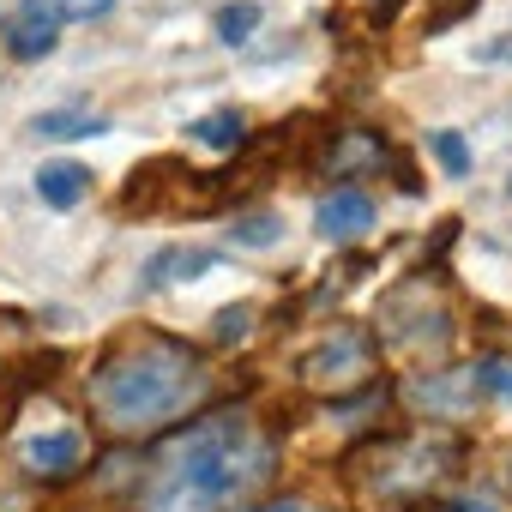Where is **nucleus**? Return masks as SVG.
<instances>
[{"instance_id": "1", "label": "nucleus", "mask_w": 512, "mask_h": 512, "mask_svg": "<svg viewBox=\"0 0 512 512\" xmlns=\"http://www.w3.org/2000/svg\"><path fill=\"white\" fill-rule=\"evenodd\" d=\"M278 470V440L253 410L223 404L169 434L151 458V476L133 494V512H241L266 494Z\"/></svg>"}, {"instance_id": "2", "label": "nucleus", "mask_w": 512, "mask_h": 512, "mask_svg": "<svg viewBox=\"0 0 512 512\" xmlns=\"http://www.w3.org/2000/svg\"><path fill=\"white\" fill-rule=\"evenodd\" d=\"M211 386L217 380H211L199 350L175 344L169 332H127L91 368L85 404H91V422L103 434L139 440V434H157V428L193 416L199 404H211Z\"/></svg>"}, {"instance_id": "3", "label": "nucleus", "mask_w": 512, "mask_h": 512, "mask_svg": "<svg viewBox=\"0 0 512 512\" xmlns=\"http://www.w3.org/2000/svg\"><path fill=\"white\" fill-rule=\"evenodd\" d=\"M374 368H380L374 338L356 332V326H344V332L320 338V344L302 356V386H308V392H332V398H344V392L374 386Z\"/></svg>"}, {"instance_id": "4", "label": "nucleus", "mask_w": 512, "mask_h": 512, "mask_svg": "<svg viewBox=\"0 0 512 512\" xmlns=\"http://www.w3.org/2000/svg\"><path fill=\"white\" fill-rule=\"evenodd\" d=\"M458 440L446 434H416V440H398L380 452V482L374 488H434L452 464H458Z\"/></svg>"}, {"instance_id": "5", "label": "nucleus", "mask_w": 512, "mask_h": 512, "mask_svg": "<svg viewBox=\"0 0 512 512\" xmlns=\"http://www.w3.org/2000/svg\"><path fill=\"white\" fill-rule=\"evenodd\" d=\"M67 0H19V7L7 13V49L19 55V61H43L55 43H61V31H67Z\"/></svg>"}, {"instance_id": "6", "label": "nucleus", "mask_w": 512, "mask_h": 512, "mask_svg": "<svg viewBox=\"0 0 512 512\" xmlns=\"http://www.w3.org/2000/svg\"><path fill=\"white\" fill-rule=\"evenodd\" d=\"M374 217H380L374 193H362V187H338V193H326V199H320L314 229H320L326 241H350V235H368V229H374Z\"/></svg>"}, {"instance_id": "7", "label": "nucleus", "mask_w": 512, "mask_h": 512, "mask_svg": "<svg viewBox=\"0 0 512 512\" xmlns=\"http://www.w3.org/2000/svg\"><path fill=\"white\" fill-rule=\"evenodd\" d=\"M217 266H223V253H205V247H157L145 260V290H175V284H193Z\"/></svg>"}, {"instance_id": "8", "label": "nucleus", "mask_w": 512, "mask_h": 512, "mask_svg": "<svg viewBox=\"0 0 512 512\" xmlns=\"http://www.w3.org/2000/svg\"><path fill=\"white\" fill-rule=\"evenodd\" d=\"M25 464L37 476H67L85 464V434L79 428H49V434H31L25 440Z\"/></svg>"}, {"instance_id": "9", "label": "nucleus", "mask_w": 512, "mask_h": 512, "mask_svg": "<svg viewBox=\"0 0 512 512\" xmlns=\"http://www.w3.org/2000/svg\"><path fill=\"white\" fill-rule=\"evenodd\" d=\"M37 193H43L49 211H73L91 193V169L85 163H43L37 169Z\"/></svg>"}, {"instance_id": "10", "label": "nucleus", "mask_w": 512, "mask_h": 512, "mask_svg": "<svg viewBox=\"0 0 512 512\" xmlns=\"http://www.w3.org/2000/svg\"><path fill=\"white\" fill-rule=\"evenodd\" d=\"M31 133L37 139H91V133H109V121L91 115V109H49V115L31 121Z\"/></svg>"}, {"instance_id": "11", "label": "nucleus", "mask_w": 512, "mask_h": 512, "mask_svg": "<svg viewBox=\"0 0 512 512\" xmlns=\"http://www.w3.org/2000/svg\"><path fill=\"white\" fill-rule=\"evenodd\" d=\"M326 163H332L338 175H350V169H386L392 157H386V139H374V133H350Z\"/></svg>"}, {"instance_id": "12", "label": "nucleus", "mask_w": 512, "mask_h": 512, "mask_svg": "<svg viewBox=\"0 0 512 512\" xmlns=\"http://www.w3.org/2000/svg\"><path fill=\"white\" fill-rule=\"evenodd\" d=\"M470 386H476V398L512 404V356H476L470 362Z\"/></svg>"}, {"instance_id": "13", "label": "nucleus", "mask_w": 512, "mask_h": 512, "mask_svg": "<svg viewBox=\"0 0 512 512\" xmlns=\"http://www.w3.org/2000/svg\"><path fill=\"white\" fill-rule=\"evenodd\" d=\"M187 139L193 145H211V151H241V115H205V121H193L187 127Z\"/></svg>"}, {"instance_id": "14", "label": "nucleus", "mask_w": 512, "mask_h": 512, "mask_svg": "<svg viewBox=\"0 0 512 512\" xmlns=\"http://www.w3.org/2000/svg\"><path fill=\"white\" fill-rule=\"evenodd\" d=\"M260 19H266V13L253 7V0H241V7H223V13H217V43L241 49V43H247L253 31H260Z\"/></svg>"}, {"instance_id": "15", "label": "nucleus", "mask_w": 512, "mask_h": 512, "mask_svg": "<svg viewBox=\"0 0 512 512\" xmlns=\"http://www.w3.org/2000/svg\"><path fill=\"white\" fill-rule=\"evenodd\" d=\"M428 151H434V163H440L446 175H470V151H464V133L440 127V133L428 139Z\"/></svg>"}, {"instance_id": "16", "label": "nucleus", "mask_w": 512, "mask_h": 512, "mask_svg": "<svg viewBox=\"0 0 512 512\" xmlns=\"http://www.w3.org/2000/svg\"><path fill=\"white\" fill-rule=\"evenodd\" d=\"M284 235V223L272 217V211H260V217H235V241H247V247H272Z\"/></svg>"}, {"instance_id": "17", "label": "nucleus", "mask_w": 512, "mask_h": 512, "mask_svg": "<svg viewBox=\"0 0 512 512\" xmlns=\"http://www.w3.org/2000/svg\"><path fill=\"white\" fill-rule=\"evenodd\" d=\"M247 326V308H229V314H217V338L223 344H235V332Z\"/></svg>"}, {"instance_id": "18", "label": "nucleus", "mask_w": 512, "mask_h": 512, "mask_svg": "<svg viewBox=\"0 0 512 512\" xmlns=\"http://www.w3.org/2000/svg\"><path fill=\"white\" fill-rule=\"evenodd\" d=\"M446 512H500V500H494V494H464V500H452Z\"/></svg>"}, {"instance_id": "19", "label": "nucleus", "mask_w": 512, "mask_h": 512, "mask_svg": "<svg viewBox=\"0 0 512 512\" xmlns=\"http://www.w3.org/2000/svg\"><path fill=\"white\" fill-rule=\"evenodd\" d=\"M260 512H320V506H308V500H272V506H260Z\"/></svg>"}, {"instance_id": "20", "label": "nucleus", "mask_w": 512, "mask_h": 512, "mask_svg": "<svg viewBox=\"0 0 512 512\" xmlns=\"http://www.w3.org/2000/svg\"><path fill=\"white\" fill-rule=\"evenodd\" d=\"M109 7H115V0H79V7H67V13H85L91 19V13H109Z\"/></svg>"}, {"instance_id": "21", "label": "nucleus", "mask_w": 512, "mask_h": 512, "mask_svg": "<svg viewBox=\"0 0 512 512\" xmlns=\"http://www.w3.org/2000/svg\"><path fill=\"white\" fill-rule=\"evenodd\" d=\"M506 193H512V181H506Z\"/></svg>"}]
</instances>
